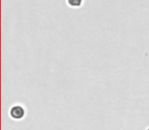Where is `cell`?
<instances>
[{
  "label": "cell",
  "mask_w": 149,
  "mask_h": 130,
  "mask_svg": "<svg viewBox=\"0 0 149 130\" xmlns=\"http://www.w3.org/2000/svg\"><path fill=\"white\" fill-rule=\"evenodd\" d=\"M148 130H149V129H148Z\"/></svg>",
  "instance_id": "3"
},
{
  "label": "cell",
  "mask_w": 149,
  "mask_h": 130,
  "mask_svg": "<svg viewBox=\"0 0 149 130\" xmlns=\"http://www.w3.org/2000/svg\"><path fill=\"white\" fill-rule=\"evenodd\" d=\"M26 115V109L21 104H15L9 109V116L13 120H22Z\"/></svg>",
  "instance_id": "1"
},
{
  "label": "cell",
  "mask_w": 149,
  "mask_h": 130,
  "mask_svg": "<svg viewBox=\"0 0 149 130\" xmlns=\"http://www.w3.org/2000/svg\"><path fill=\"white\" fill-rule=\"evenodd\" d=\"M84 0H66V4L70 8H80L83 5Z\"/></svg>",
  "instance_id": "2"
}]
</instances>
